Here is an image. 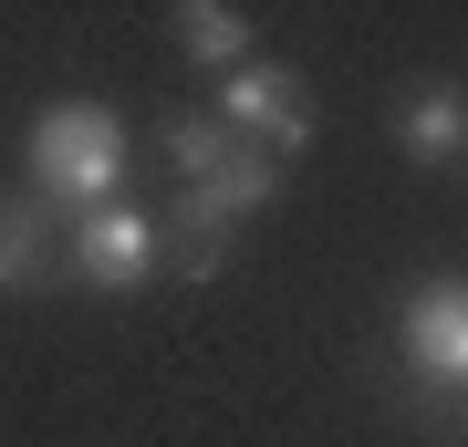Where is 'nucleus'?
Segmentation results:
<instances>
[{
  "mask_svg": "<svg viewBox=\"0 0 468 447\" xmlns=\"http://www.w3.org/2000/svg\"><path fill=\"white\" fill-rule=\"evenodd\" d=\"M167 42H177V63H208V73H239V63H261V32H250V11H218V0H177V11H167Z\"/></svg>",
  "mask_w": 468,
  "mask_h": 447,
  "instance_id": "8",
  "label": "nucleus"
},
{
  "mask_svg": "<svg viewBox=\"0 0 468 447\" xmlns=\"http://www.w3.org/2000/svg\"><path fill=\"white\" fill-rule=\"evenodd\" d=\"M156 146H167V166H177V187H208L218 166H229V146H239V135L218 125V115H167V135H156Z\"/></svg>",
  "mask_w": 468,
  "mask_h": 447,
  "instance_id": "9",
  "label": "nucleus"
},
{
  "mask_svg": "<svg viewBox=\"0 0 468 447\" xmlns=\"http://www.w3.org/2000/svg\"><path fill=\"white\" fill-rule=\"evenodd\" d=\"M375 385L437 447H468V271H427V282H406L385 302Z\"/></svg>",
  "mask_w": 468,
  "mask_h": 447,
  "instance_id": "1",
  "label": "nucleus"
},
{
  "mask_svg": "<svg viewBox=\"0 0 468 447\" xmlns=\"http://www.w3.org/2000/svg\"><path fill=\"white\" fill-rule=\"evenodd\" d=\"M229 250H239V218L208 198V187H177L167 218H156V261L187 271V282H208V271H229Z\"/></svg>",
  "mask_w": 468,
  "mask_h": 447,
  "instance_id": "5",
  "label": "nucleus"
},
{
  "mask_svg": "<svg viewBox=\"0 0 468 447\" xmlns=\"http://www.w3.org/2000/svg\"><path fill=\"white\" fill-rule=\"evenodd\" d=\"M32 208H52L73 229V218H94V208H115V187H125V125H115V104H94V94H63V104H42L32 115Z\"/></svg>",
  "mask_w": 468,
  "mask_h": 447,
  "instance_id": "2",
  "label": "nucleus"
},
{
  "mask_svg": "<svg viewBox=\"0 0 468 447\" xmlns=\"http://www.w3.org/2000/svg\"><path fill=\"white\" fill-rule=\"evenodd\" d=\"M146 271H156V218L146 208H94V218H73L63 229V282H84V292H146Z\"/></svg>",
  "mask_w": 468,
  "mask_h": 447,
  "instance_id": "4",
  "label": "nucleus"
},
{
  "mask_svg": "<svg viewBox=\"0 0 468 447\" xmlns=\"http://www.w3.org/2000/svg\"><path fill=\"white\" fill-rule=\"evenodd\" d=\"M208 115L229 125L239 146H261V156H302L313 146V83H302L292 63H239V73H218Z\"/></svg>",
  "mask_w": 468,
  "mask_h": 447,
  "instance_id": "3",
  "label": "nucleus"
},
{
  "mask_svg": "<svg viewBox=\"0 0 468 447\" xmlns=\"http://www.w3.org/2000/svg\"><path fill=\"white\" fill-rule=\"evenodd\" d=\"M63 282V218L32 208V187L21 198H0V292H52Z\"/></svg>",
  "mask_w": 468,
  "mask_h": 447,
  "instance_id": "7",
  "label": "nucleus"
},
{
  "mask_svg": "<svg viewBox=\"0 0 468 447\" xmlns=\"http://www.w3.org/2000/svg\"><path fill=\"white\" fill-rule=\"evenodd\" d=\"M208 198L229 208L239 229H250V218H261L271 198H282V156H261V146H229V166H218V177H208Z\"/></svg>",
  "mask_w": 468,
  "mask_h": 447,
  "instance_id": "10",
  "label": "nucleus"
},
{
  "mask_svg": "<svg viewBox=\"0 0 468 447\" xmlns=\"http://www.w3.org/2000/svg\"><path fill=\"white\" fill-rule=\"evenodd\" d=\"M458 177H468V166H458Z\"/></svg>",
  "mask_w": 468,
  "mask_h": 447,
  "instance_id": "11",
  "label": "nucleus"
},
{
  "mask_svg": "<svg viewBox=\"0 0 468 447\" xmlns=\"http://www.w3.org/2000/svg\"><path fill=\"white\" fill-rule=\"evenodd\" d=\"M385 125H396V146L417 166H468V94L458 83H406L385 104Z\"/></svg>",
  "mask_w": 468,
  "mask_h": 447,
  "instance_id": "6",
  "label": "nucleus"
}]
</instances>
